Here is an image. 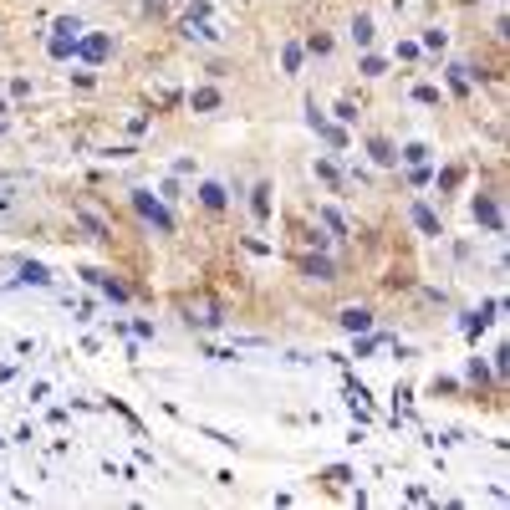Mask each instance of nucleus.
Returning a JSON list of instances; mask_svg holds the SVG:
<instances>
[{"instance_id":"obj_20","label":"nucleus","mask_w":510,"mask_h":510,"mask_svg":"<svg viewBox=\"0 0 510 510\" xmlns=\"http://www.w3.org/2000/svg\"><path fill=\"white\" fill-rule=\"evenodd\" d=\"M316 133H322V138H327V143L337 148V154H342V148H347V133H342V128H332L327 118H322V123H316Z\"/></svg>"},{"instance_id":"obj_27","label":"nucleus","mask_w":510,"mask_h":510,"mask_svg":"<svg viewBox=\"0 0 510 510\" xmlns=\"http://www.w3.org/2000/svg\"><path fill=\"white\" fill-rule=\"evenodd\" d=\"M306 275L311 281H332V261H306Z\"/></svg>"},{"instance_id":"obj_15","label":"nucleus","mask_w":510,"mask_h":510,"mask_svg":"<svg viewBox=\"0 0 510 510\" xmlns=\"http://www.w3.org/2000/svg\"><path fill=\"white\" fill-rule=\"evenodd\" d=\"M250 209H255V220H270V184L250 189Z\"/></svg>"},{"instance_id":"obj_23","label":"nucleus","mask_w":510,"mask_h":510,"mask_svg":"<svg viewBox=\"0 0 510 510\" xmlns=\"http://www.w3.org/2000/svg\"><path fill=\"white\" fill-rule=\"evenodd\" d=\"M357 72H363V77H382V72H388V61H382V56H363V61H357Z\"/></svg>"},{"instance_id":"obj_4","label":"nucleus","mask_w":510,"mask_h":510,"mask_svg":"<svg viewBox=\"0 0 510 510\" xmlns=\"http://www.w3.org/2000/svg\"><path fill=\"white\" fill-rule=\"evenodd\" d=\"M480 77H485V72H475L470 61H454V67H449V92H454V97H470V87H475Z\"/></svg>"},{"instance_id":"obj_5","label":"nucleus","mask_w":510,"mask_h":510,"mask_svg":"<svg viewBox=\"0 0 510 510\" xmlns=\"http://www.w3.org/2000/svg\"><path fill=\"white\" fill-rule=\"evenodd\" d=\"M409 215H413V225L423 230V235H434V240L444 235V220H439V215H434V209L423 204V199H413V209H409Z\"/></svg>"},{"instance_id":"obj_14","label":"nucleus","mask_w":510,"mask_h":510,"mask_svg":"<svg viewBox=\"0 0 510 510\" xmlns=\"http://www.w3.org/2000/svg\"><path fill=\"white\" fill-rule=\"evenodd\" d=\"M82 275H87V281H92L97 291H108V296H113V301H128V286H118V281H113V275H108V270H82Z\"/></svg>"},{"instance_id":"obj_30","label":"nucleus","mask_w":510,"mask_h":510,"mask_svg":"<svg viewBox=\"0 0 510 510\" xmlns=\"http://www.w3.org/2000/svg\"><path fill=\"white\" fill-rule=\"evenodd\" d=\"M158 199H184V194H179V174H174V179H163V184H158Z\"/></svg>"},{"instance_id":"obj_17","label":"nucleus","mask_w":510,"mask_h":510,"mask_svg":"<svg viewBox=\"0 0 510 510\" xmlns=\"http://www.w3.org/2000/svg\"><path fill=\"white\" fill-rule=\"evenodd\" d=\"M429 154H434L429 143H403V148H398V158L409 163V168H413V163H429Z\"/></svg>"},{"instance_id":"obj_11","label":"nucleus","mask_w":510,"mask_h":510,"mask_svg":"<svg viewBox=\"0 0 510 510\" xmlns=\"http://www.w3.org/2000/svg\"><path fill=\"white\" fill-rule=\"evenodd\" d=\"M72 51H77V36H61V31L46 36V56L51 61H72Z\"/></svg>"},{"instance_id":"obj_24","label":"nucleus","mask_w":510,"mask_h":510,"mask_svg":"<svg viewBox=\"0 0 510 510\" xmlns=\"http://www.w3.org/2000/svg\"><path fill=\"white\" fill-rule=\"evenodd\" d=\"M316 179H327L332 189H342V174H337V163H327V158H316Z\"/></svg>"},{"instance_id":"obj_31","label":"nucleus","mask_w":510,"mask_h":510,"mask_svg":"<svg viewBox=\"0 0 510 510\" xmlns=\"http://www.w3.org/2000/svg\"><path fill=\"white\" fill-rule=\"evenodd\" d=\"M11 97H15V102H26V97H31V82H26V77H15V82H11Z\"/></svg>"},{"instance_id":"obj_9","label":"nucleus","mask_w":510,"mask_h":510,"mask_svg":"<svg viewBox=\"0 0 510 510\" xmlns=\"http://www.w3.org/2000/svg\"><path fill=\"white\" fill-rule=\"evenodd\" d=\"M301 61H306V46H301V41H286V46H281V72L286 77H301Z\"/></svg>"},{"instance_id":"obj_29","label":"nucleus","mask_w":510,"mask_h":510,"mask_svg":"<svg viewBox=\"0 0 510 510\" xmlns=\"http://www.w3.org/2000/svg\"><path fill=\"white\" fill-rule=\"evenodd\" d=\"M459 179H464V168H444V174H439V189H459Z\"/></svg>"},{"instance_id":"obj_1","label":"nucleus","mask_w":510,"mask_h":510,"mask_svg":"<svg viewBox=\"0 0 510 510\" xmlns=\"http://www.w3.org/2000/svg\"><path fill=\"white\" fill-rule=\"evenodd\" d=\"M128 199H133V209H138V215L158 230V235H174V215L163 209V199H158V194H148V189H133Z\"/></svg>"},{"instance_id":"obj_12","label":"nucleus","mask_w":510,"mask_h":510,"mask_svg":"<svg viewBox=\"0 0 510 510\" xmlns=\"http://www.w3.org/2000/svg\"><path fill=\"white\" fill-rule=\"evenodd\" d=\"M72 215L87 225V235H92V240H113V230H108V220H102V215H92V209H82V204L72 209Z\"/></svg>"},{"instance_id":"obj_19","label":"nucleus","mask_w":510,"mask_h":510,"mask_svg":"<svg viewBox=\"0 0 510 510\" xmlns=\"http://www.w3.org/2000/svg\"><path fill=\"white\" fill-rule=\"evenodd\" d=\"M413 102H418V108H439V87H434V82H418V87H413Z\"/></svg>"},{"instance_id":"obj_32","label":"nucleus","mask_w":510,"mask_h":510,"mask_svg":"<svg viewBox=\"0 0 510 510\" xmlns=\"http://www.w3.org/2000/svg\"><path fill=\"white\" fill-rule=\"evenodd\" d=\"M143 6H148V11H158V6H163V0H143Z\"/></svg>"},{"instance_id":"obj_7","label":"nucleus","mask_w":510,"mask_h":510,"mask_svg":"<svg viewBox=\"0 0 510 510\" xmlns=\"http://www.w3.org/2000/svg\"><path fill=\"white\" fill-rule=\"evenodd\" d=\"M199 204H204V209H225V204H230V189H225L220 179H204V184H199Z\"/></svg>"},{"instance_id":"obj_8","label":"nucleus","mask_w":510,"mask_h":510,"mask_svg":"<svg viewBox=\"0 0 510 510\" xmlns=\"http://www.w3.org/2000/svg\"><path fill=\"white\" fill-rule=\"evenodd\" d=\"M347 36H352V46H363V51H368V46H373V36H378V31H373V15H368V11H363V15H352Z\"/></svg>"},{"instance_id":"obj_18","label":"nucleus","mask_w":510,"mask_h":510,"mask_svg":"<svg viewBox=\"0 0 510 510\" xmlns=\"http://www.w3.org/2000/svg\"><path fill=\"white\" fill-rule=\"evenodd\" d=\"M316 220H322V225L332 230V235H347V220H342V215H337V209H332V204H322V209H316Z\"/></svg>"},{"instance_id":"obj_10","label":"nucleus","mask_w":510,"mask_h":510,"mask_svg":"<svg viewBox=\"0 0 510 510\" xmlns=\"http://www.w3.org/2000/svg\"><path fill=\"white\" fill-rule=\"evenodd\" d=\"M368 158H373L378 168H393V163H398V148H393L388 138H368Z\"/></svg>"},{"instance_id":"obj_6","label":"nucleus","mask_w":510,"mask_h":510,"mask_svg":"<svg viewBox=\"0 0 510 510\" xmlns=\"http://www.w3.org/2000/svg\"><path fill=\"white\" fill-rule=\"evenodd\" d=\"M337 322H342V332H373V311L368 306H342Z\"/></svg>"},{"instance_id":"obj_26","label":"nucleus","mask_w":510,"mask_h":510,"mask_svg":"<svg viewBox=\"0 0 510 510\" xmlns=\"http://www.w3.org/2000/svg\"><path fill=\"white\" fill-rule=\"evenodd\" d=\"M194 20H209V0H194V6L184 11V26H194Z\"/></svg>"},{"instance_id":"obj_16","label":"nucleus","mask_w":510,"mask_h":510,"mask_svg":"<svg viewBox=\"0 0 510 510\" xmlns=\"http://www.w3.org/2000/svg\"><path fill=\"white\" fill-rule=\"evenodd\" d=\"M20 286H51V270L36 266V261H26V266H20Z\"/></svg>"},{"instance_id":"obj_3","label":"nucleus","mask_w":510,"mask_h":510,"mask_svg":"<svg viewBox=\"0 0 510 510\" xmlns=\"http://www.w3.org/2000/svg\"><path fill=\"white\" fill-rule=\"evenodd\" d=\"M470 209H475V225H485L490 235H500V230H505V215H500V199H495V194H480Z\"/></svg>"},{"instance_id":"obj_22","label":"nucleus","mask_w":510,"mask_h":510,"mask_svg":"<svg viewBox=\"0 0 510 510\" xmlns=\"http://www.w3.org/2000/svg\"><path fill=\"white\" fill-rule=\"evenodd\" d=\"M301 46H306L311 56H327V51H332V36H327V31H311V36L301 41Z\"/></svg>"},{"instance_id":"obj_13","label":"nucleus","mask_w":510,"mask_h":510,"mask_svg":"<svg viewBox=\"0 0 510 510\" xmlns=\"http://www.w3.org/2000/svg\"><path fill=\"white\" fill-rule=\"evenodd\" d=\"M220 87H194V92H189V108H194V113H215L220 108Z\"/></svg>"},{"instance_id":"obj_21","label":"nucleus","mask_w":510,"mask_h":510,"mask_svg":"<svg viewBox=\"0 0 510 510\" xmlns=\"http://www.w3.org/2000/svg\"><path fill=\"white\" fill-rule=\"evenodd\" d=\"M444 46H449V31H444V26H429V31H423V51H444Z\"/></svg>"},{"instance_id":"obj_28","label":"nucleus","mask_w":510,"mask_h":510,"mask_svg":"<svg viewBox=\"0 0 510 510\" xmlns=\"http://www.w3.org/2000/svg\"><path fill=\"white\" fill-rule=\"evenodd\" d=\"M464 373H470V382H490V368H485L480 357H470V368H464Z\"/></svg>"},{"instance_id":"obj_2","label":"nucleus","mask_w":510,"mask_h":510,"mask_svg":"<svg viewBox=\"0 0 510 510\" xmlns=\"http://www.w3.org/2000/svg\"><path fill=\"white\" fill-rule=\"evenodd\" d=\"M118 51V41H113V31H87V36H77V61H87V67H102Z\"/></svg>"},{"instance_id":"obj_25","label":"nucleus","mask_w":510,"mask_h":510,"mask_svg":"<svg viewBox=\"0 0 510 510\" xmlns=\"http://www.w3.org/2000/svg\"><path fill=\"white\" fill-rule=\"evenodd\" d=\"M51 31H61V36H82V31H87V26H82V15H61L56 20V26Z\"/></svg>"}]
</instances>
